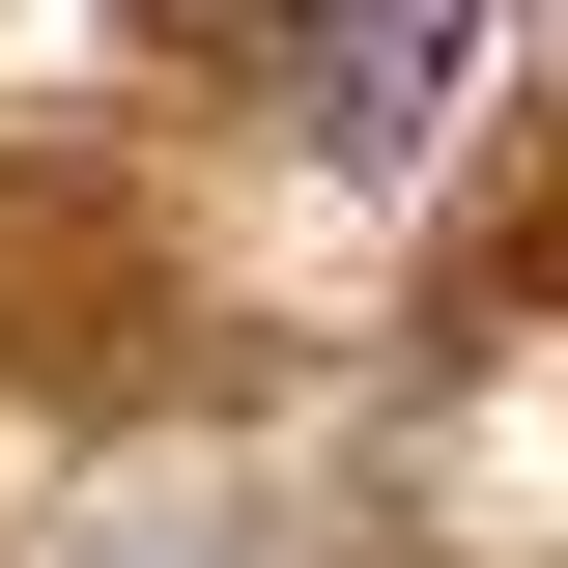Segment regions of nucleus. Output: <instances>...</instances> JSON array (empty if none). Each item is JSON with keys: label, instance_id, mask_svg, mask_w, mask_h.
<instances>
[{"label": "nucleus", "instance_id": "obj_1", "mask_svg": "<svg viewBox=\"0 0 568 568\" xmlns=\"http://www.w3.org/2000/svg\"><path fill=\"white\" fill-rule=\"evenodd\" d=\"M426 85H455V0H369V58L313 29V142H342V171H398V142H426Z\"/></svg>", "mask_w": 568, "mask_h": 568}]
</instances>
